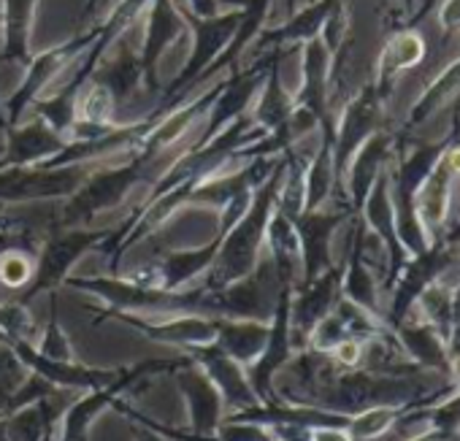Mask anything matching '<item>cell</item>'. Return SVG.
Returning <instances> with one entry per match:
<instances>
[{
	"label": "cell",
	"mask_w": 460,
	"mask_h": 441,
	"mask_svg": "<svg viewBox=\"0 0 460 441\" xmlns=\"http://www.w3.org/2000/svg\"><path fill=\"white\" fill-rule=\"evenodd\" d=\"M0 344H4V336H0Z\"/></svg>",
	"instance_id": "f35d334b"
},
{
	"label": "cell",
	"mask_w": 460,
	"mask_h": 441,
	"mask_svg": "<svg viewBox=\"0 0 460 441\" xmlns=\"http://www.w3.org/2000/svg\"><path fill=\"white\" fill-rule=\"evenodd\" d=\"M79 293L95 295L106 304L109 312H133V314H206L222 317V304L217 290L181 287L165 290L157 285H138L133 279H122L117 274L109 277H68L63 282Z\"/></svg>",
	"instance_id": "7a4b0ae2"
},
{
	"label": "cell",
	"mask_w": 460,
	"mask_h": 441,
	"mask_svg": "<svg viewBox=\"0 0 460 441\" xmlns=\"http://www.w3.org/2000/svg\"><path fill=\"white\" fill-rule=\"evenodd\" d=\"M6 152L0 154V168L12 165H41L52 157H58L68 138L52 130L41 117H33L25 125H12L6 133Z\"/></svg>",
	"instance_id": "2e32d148"
},
{
	"label": "cell",
	"mask_w": 460,
	"mask_h": 441,
	"mask_svg": "<svg viewBox=\"0 0 460 441\" xmlns=\"http://www.w3.org/2000/svg\"><path fill=\"white\" fill-rule=\"evenodd\" d=\"M36 349H39L44 357H49V360H63V363L76 360V357H74V349H71V341H68V336H66V333H63V328H60V317H58V295H55V290L49 293V322H47L44 333L39 336Z\"/></svg>",
	"instance_id": "cb8c5ba5"
},
{
	"label": "cell",
	"mask_w": 460,
	"mask_h": 441,
	"mask_svg": "<svg viewBox=\"0 0 460 441\" xmlns=\"http://www.w3.org/2000/svg\"><path fill=\"white\" fill-rule=\"evenodd\" d=\"M114 114H117V103L111 93L90 79L76 98V119L90 125H114Z\"/></svg>",
	"instance_id": "7402d4cb"
},
{
	"label": "cell",
	"mask_w": 460,
	"mask_h": 441,
	"mask_svg": "<svg viewBox=\"0 0 460 441\" xmlns=\"http://www.w3.org/2000/svg\"><path fill=\"white\" fill-rule=\"evenodd\" d=\"M109 234L111 231H93V228L47 231V236H44V242L39 247V255H36L33 279L22 293L14 295V301L31 306L33 298L60 287L71 277V271L82 260V255L90 252V250H98L106 242Z\"/></svg>",
	"instance_id": "277c9868"
},
{
	"label": "cell",
	"mask_w": 460,
	"mask_h": 441,
	"mask_svg": "<svg viewBox=\"0 0 460 441\" xmlns=\"http://www.w3.org/2000/svg\"><path fill=\"white\" fill-rule=\"evenodd\" d=\"M165 154H160V157H165ZM157 160H146L138 152V146L119 152L117 165H111V168L101 165L71 198H66V203L58 208V214L49 219V231L79 228L84 223H93L98 214L117 208L133 192V187L152 171V165Z\"/></svg>",
	"instance_id": "3957f363"
},
{
	"label": "cell",
	"mask_w": 460,
	"mask_h": 441,
	"mask_svg": "<svg viewBox=\"0 0 460 441\" xmlns=\"http://www.w3.org/2000/svg\"><path fill=\"white\" fill-rule=\"evenodd\" d=\"M103 4H109V0H98V6H103Z\"/></svg>",
	"instance_id": "74e56055"
},
{
	"label": "cell",
	"mask_w": 460,
	"mask_h": 441,
	"mask_svg": "<svg viewBox=\"0 0 460 441\" xmlns=\"http://www.w3.org/2000/svg\"><path fill=\"white\" fill-rule=\"evenodd\" d=\"M9 347L14 349V355L22 360V366L28 371L44 376L47 382H52L55 387H63V390H101L122 374V368H90L76 360H71V363L49 360L31 341H9Z\"/></svg>",
	"instance_id": "4fadbf2b"
},
{
	"label": "cell",
	"mask_w": 460,
	"mask_h": 441,
	"mask_svg": "<svg viewBox=\"0 0 460 441\" xmlns=\"http://www.w3.org/2000/svg\"><path fill=\"white\" fill-rule=\"evenodd\" d=\"M339 223H341V214H331L320 208L304 211L298 219H293L298 242H301V285H309L312 279H317L323 271L331 269L328 242Z\"/></svg>",
	"instance_id": "e0dca14e"
},
{
	"label": "cell",
	"mask_w": 460,
	"mask_h": 441,
	"mask_svg": "<svg viewBox=\"0 0 460 441\" xmlns=\"http://www.w3.org/2000/svg\"><path fill=\"white\" fill-rule=\"evenodd\" d=\"M109 320L125 322L128 328L144 333L152 341L160 344H171L179 349H190V347H203L211 344L217 339V325L214 317L206 314H163V317H144V314H133V312H109L101 309L93 317V325H103Z\"/></svg>",
	"instance_id": "30bf717a"
},
{
	"label": "cell",
	"mask_w": 460,
	"mask_h": 441,
	"mask_svg": "<svg viewBox=\"0 0 460 441\" xmlns=\"http://www.w3.org/2000/svg\"><path fill=\"white\" fill-rule=\"evenodd\" d=\"M452 325H455V336L460 339V290H457L455 304H452Z\"/></svg>",
	"instance_id": "d6a6232c"
},
{
	"label": "cell",
	"mask_w": 460,
	"mask_h": 441,
	"mask_svg": "<svg viewBox=\"0 0 460 441\" xmlns=\"http://www.w3.org/2000/svg\"><path fill=\"white\" fill-rule=\"evenodd\" d=\"M0 441H6V417L0 414Z\"/></svg>",
	"instance_id": "d590c367"
},
{
	"label": "cell",
	"mask_w": 460,
	"mask_h": 441,
	"mask_svg": "<svg viewBox=\"0 0 460 441\" xmlns=\"http://www.w3.org/2000/svg\"><path fill=\"white\" fill-rule=\"evenodd\" d=\"M130 425H133L136 441H173V438H168V436H163V433H157V430H149V428H144V425H138V422H130Z\"/></svg>",
	"instance_id": "1f68e13d"
},
{
	"label": "cell",
	"mask_w": 460,
	"mask_h": 441,
	"mask_svg": "<svg viewBox=\"0 0 460 441\" xmlns=\"http://www.w3.org/2000/svg\"><path fill=\"white\" fill-rule=\"evenodd\" d=\"M41 234L36 228H6V231H0V255H6V252H31V255H39V247H41Z\"/></svg>",
	"instance_id": "83f0119b"
},
{
	"label": "cell",
	"mask_w": 460,
	"mask_h": 441,
	"mask_svg": "<svg viewBox=\"0 0 460 441\" xmlns=\"http://www.w3.org/2000/svg\"><path fill=\"white\" fill-rule=\"evenodd\" d=\"M33 271H36V255H31V252L14 250V252L0 255V285L14 295L31 285Z\"/></svg>",
	"instance_id": "d4e9b609"
},
{
	"label": "cell",
	"mask_w": 460,
	"mask_h": 441,
	"mask_svg": "<svg viewBox=\"0 0 460 441\" xmlns=\"http://www.w3.org/2000/svg\"><path fill=\"white\" fill-rule=\"evenodd\" d=\"M98 168H101V160H84V163H71V165H12V168H0V203L66 200Z\"/></svg>",
	"instance_id": "5b68a950"
},
{
	"label": "cell",
	"mask_w": 460,
	"mask_h": 441,
	"mask_svg": "<svg viewBox=\"0 0 460 441\" xmlns=\"http://www.w3.org/2000/svg\"><path fill=\"white\" fill-rule=\"evenodd\" d=\"M149 17H146V31H144V44H141V71H144V87L160 98V82H157V63L163 52L179 41L187 31L179 6H173L171 0H149Z\"/></svg>",
	"instance_id": "5bb4252c"
},
{
	"label": "cell",
	"mask_w": 460,
	"mask_h": 441,
	"mask_svg": "<svg viewBox=\"0 0 460 441\" xmlns=\"http://www.w3.org/2000/svg\"><path fill=\"white\" fill-rule=\"evenodd\" d=\"M184 355H190L192 363L214 382V387L222 395L225 414L242 411V409L261 403L250 379H247V368L242 363H236L230 355H225L214 341L203 344V347H190V349H184Z\"/></svg>",
	"instance_id": "8fae6325"
},
{
	"label": "cell",
	"mask_w": 460,
	"mask_h": 441,
	"mask_svg": "<svg viewBox=\"0 0 460 441\" xmlns=\"http://www.w3.org/2000/svg\"><path fill=\"white\" fill-rule=\"evenodd\" d=\"M9 130V122H6V109H4V101H0V136Z\"/></svg>",
	"instance_id": "e575fe53"
},
{
	"label": "cell",
	"mask_w": 460,
	"mask_h": 441,
	"mask_svg": "<svg viewBox=\"0 0 460 441\" xmlns=\"http://www.w3.org/2000/svg\"><path fill=\"white\" fill-rule=\"evenodd\" d=\"M290 298H293V285H282L271 322H269L266 347L258 355V360L247 366V379H250L261 403H277L279 401V395L274 390V379L296 355L293 331H290Z\"/></svg>",
	"instance_id": "ba28073f"
},
{
	"label": "cell",
	"mask_w": 460,
	"mask_h": 441,
	"mask_svg": "<svg viewBox=\"0 0 460 441\" xmlns=\"http://www.w3.org/2000/svg\"><path fill=\"white\" fill-rule=\"evenodd\" d=\"M117 44V55L111 57V60H101V66L95 68V74L90 76L93 82H98V84H103L109 93H111V98H114V103H117V109L122 106V103H128V98L138 90V84L144 82V71H141V57H138V52H133L128 44H125V33L114 41Z\"/></svg>",
	"instance_id": "d6986e66"
},
{
	"label": "cell",
	"mask_w": 460,
	"mask_h": 441,
	"mask_svg": "<svg viewBox=\"0 0 460 441\" xmlns=\"http://www.w3.org/2000/svg\"><path fill=\"white\" fill-rule=\"evenodd\" d=\"M406 347L428 366H438L444 360V352H441V339H436V333L430 328H406L401 331Z\"/></svg>",
	"instance_id": "484cf974"
},
{
	"label": "cell",
	"mask_w": 460,
	"mask_h": 441,
	"mask_svg": "<svg viewBox=\"0 0 460 441\" xmlns=\"http://www.w3.org/2000/svg\"><path fill=\"white\" fill-rule=\"evenodd\" d=\"M187 9L198 17H214L219 14V0H187Z\"/></svg>",
	"instance_id": "f546056e"
},
{
	"label": "cell",
	"mask_w": 460,
	"mask_h": 441,
	"mask_svg": "<svg viewBox=\"0 0 460 441\" xmlns=\"http://www.w3.org/2000/svg\"><path fill=\"white\" fill-rule=\"evenodd\" d=\"M58 428H60V422H52V425L47 428V433L41 436V441H58Z\"/></svg>",
	"instance_id": "836d02e7"
},
{
	"label": "cell",
	"mask_w": 460,
	"mask_h": 441,
	"mask_svg": "<svg viewBox=\"0 0 460 441\" xmlns=\"http://www.w3.org/2000/svg\"><path fill=\"white\" fill-rule=\"evenodd\" d=\"M339 290H341V274L336 269L323 271L309 285L293 287V298H290V331H293V347L296 349L306 347L314 325L333 312V306L339 301Z\"/></svg>",
	"instance_id": "7c38bea8"
},
{
	"label": "cell",
	"mask_w": 460,
	"mask_h": 441,
	"mask_svg": "<svg viewBox=\"0 0 460 441\" xmlns=\"http://www.w3.org/2000/svg\"><path fill=\"white\" fill-rule=\"evenodd\" d=\"M0 336L4 344L9 341H39V328L31 317V309L20 301H4L0 304Z\"/></svg>",
	"instance_id": "603a6c76"
},
{
	"label": "cell",
	"mask_w": 460,
	"mask_h": 441,
	"mask_svg": "<svg viewBox=\"0 0 460 441\" xmlns=\"http://www.w3.org/2000/svg\"><path fill=\"white\" fill-rule=\"evenodd\" d=\"M285 6H288V12L293 14V12H296V0H285Z\"/></svg>",
	"instance_id": "8d00e7d4"
},
{
	"label": "cell",
	"mask_w": 460,
	"mask_h": 441,
	"mask_svg": "<svg viewBox=\"0 0 460 441\" xmlns=\"http://www.w3.org/2000/svg\"><path fill=\"white\" fill-rule=\"evenodd\" d=\"M269 433L277 438V441H312L314 438V430L306 428V425H296V422H274V425H266Z\"/></svg>",
	"instance_id": "f1b7e54d"
},
{
	"label": "cell",
	"mask_w": 460,
	"mask_h": 441,
	"mask_svg": "<svg viewBox=\"0 0 460 441\" xmlns=\"http://www.w3.org/2000/svg\"><path fill=\"white\" fill-rule=\"evenodd\" d=\"M58 387L52 384V382H47L44 376H39V374H28V379L17 387V392L12 395V401H9V406H6V411H4V417L6 414H12V411H20V409H25V406H33V403H39L41 398H47V395H52Z\"/></svg>",
	"instance_id": "4316f807"
},
{
	"label": "cell",
	"mask_w": 460,
	"mask_h": 441,
	"mask_svg": "<svg viewBox=\"0 0 460 441\" xmlns=\"http://www.w3.org/2000/svg\"><path fill=\"white\" fill-rule=\"evenodd\" d=\"M279 55V49H271V52H263V57H258L250 68H234L230 76L222 82V90L219 95L214 98L208 114H206V128L203 133L198 136V141L192 144L195 146H203L206 141H211L219 130H225L234 119H239L242 114L250 111L258 90L263 87L266 76H269V68L274 63V57Z\"/></svg>",
	"instance_id": "52a82bcc"
},
{
	"label": "cell",
	"mask_w": 460,
	"mask_h": 441,
	"mask_svg": "<svg viewBox=\"0 0 460 441\" xmlns=\"http://www.w3.org/2000/svg\"><path fill=\"white\" fill-rule=\"evenodd\" d=\"M39 0H4V52L0 60L4 63H20L28 68L33 60L31 55V25H33V12Z\"/></svg>",
	"instance_id": "44dd1931"
},
{
	"label": "cell",
	"mask_w": 460,
	"mask_h": 441,
	"mask_svg": "<svg viewBox=\"0 0 460 441\" xmlns=\"http://www.w3.org/2000/svg\"><path fill=\"white\" fill-rule=\"evenodd\" d=\"M266 247L271 252V266L279 279V285H298L301 277V242L296 234V225L285 214L274 208L269 228H266Z\"/></svg>",
	"instance_id": "ffe728a7"
},
{
	"label": "cell",
	"mask_w": 460,
	"mask_h": 441,
	"mask_svg": "<svg viewBox=\"0 0 460 441\" xmlns=\"http://www.w3.org/2000/svg\"><path fill=\"white\" fill-rule=\"evenodd\" d=\"M190 360V355H179L173 360H144L136 363L130 368H122V374L101 387V390H87L82 398H76L74 403H68V409L63 411L60 428H58V441H87L90 425L98 419V414L103 409H109L125 390H130L136 382L155 376V374H173L179 366H184Z\"/></svg>",
	"instance_id": "8992f818"
},
{
	"label": "cell",
	"mask_w": 460,
	"mask_h": 441,
	"mask_svg": "<svg viewBox=\"0 0 460 441\" xmlns=\"http://www.w3.org/2000/svg\"><path fill=\"white\" fill-rule=\"evenodd\" d=\"M217 339L214 344L244 368L258 360L269 339V322L263 320H239V317H214Z\"/></svg>",
	"instance_id": "ac0fdd59"
},
{
	"label": "cell",
	"mask_w": 460,
	"mask_h": 441,
	"mask_svg": "<svg viewBox=\"0 0 460 441\" xmlns=\"http://www.w3.org/2000/svg\"><path fill=\"white\" fill-rule=\"evenodd\" d=\"M176 387L181 390L184 401H187V411H190V433L195 436H214L217 428L225 419V403L219 390L214 387V382L192 363V357L179 366L173 374Z\"/></svg>",
	"instance_id": "9a60e30c"
},
{
	"label": "cell",
	"mask_w": 460,
	"mask_h": 441,
	"mask_svg": "<svg viewBox=\"0 0 460 441\" xmlns=\"http://www.w3.org/2000/svg\"><path fill=\"white\" fill-rule=\"evenodd\" d=\"M282 181H285V152L282 160H277L269 179L255 190L247 214L225 234L214 263L200 279L203 290H225L227 285H236L255 274V269L261 266V252L266 247V228L274 214Z\"/></svg>",
	"instance_id": "6da1fadb"
},
{
	"label": "cell",
	"mask_w": 460,
	"mask_h": 441,
	"mask_svg": "<svg viewBox=\"0 0 460 441\" xmlns=\"http://www.w3.org/2000/svg\"><path fill=\"white\" fill-rule=\"evenodd\" d=\"M312 441H352V438L344 430H336V428H317Z\"/></svg>",
	"instance_id": "4dcf8cb0"
},
{
	"label": "cell",
	"mask_w": 460,
	"mask_h": 441,
	"mask_svg": "<svg viewBox=\"0 0 460 441\" xmlns=\"http://www.w3.org/2000/svg\"><path fill=\"white\" fill-rule=\"evenodd\" d=\"M95 36H98V25L90 28V31H84V33H76L74 39H68L66 44H60V47H55V49H47V52L36 55V57L28 63L25 82H22L20 90L4 103L9 128H12V125H20L22 114H25L39 98H44V90L60 76V71H63L66 66H71V63L95 41Z\"/></svg>",
	"instance_id": "9c48e42d"
}]
</instances>
